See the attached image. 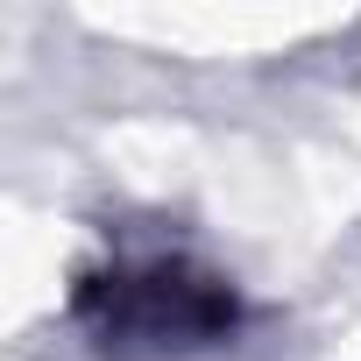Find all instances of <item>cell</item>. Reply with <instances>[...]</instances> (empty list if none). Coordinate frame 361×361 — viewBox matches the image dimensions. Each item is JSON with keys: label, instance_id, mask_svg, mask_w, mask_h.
<instances>
[{"label": "cell", "instance_id": "6da1fadb", "mask_svg": "<svg viewBox=\"0 0 361 361\" xmlns=\"http://www.w3.org/2000/svg\"><path fill=\"white\" fill-rule=\"evenodd\" d=\"M99 354L114 361H156V354H192L227 340L234 326V290L192 262H142L114 269L78 298Z\"/></svg>", "mask_w": 361, "mask_h": 361}]
</instances>
